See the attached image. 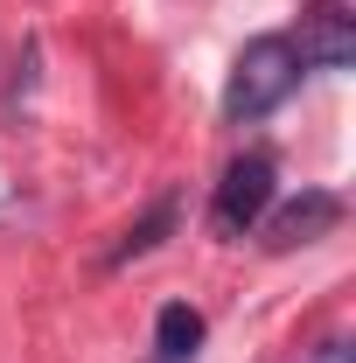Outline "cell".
<instances>
[{
  "label": "cell",
  "instance_id": "cell-7",
  "mask_svg": "<svg viewBox=\"0 0 356 363\" xmlns=\"http://www.w3.org/2000/svg\"><path fill=\"white\" fill-rule=\"evenodd\" d=\"M308 363H356V350H350V342H343V335H335V342H321V350H314Z\"/></svg>",
  "mask_w": 356,
  "mask_h": 363
},
{
  "label": "cell",
  "instance_id": "cell-2",
  "mask_svg": "<svg viewBox=\"0 0 356 363\" xmlns=\"http://www.w3.org/2000/svg\"><path fill=\"white\" fill-rule=\"evenodd\" d=\"M266 210H272V161L266 154H238L223 168L217 196H210V224H217V238H245Z\"/></svg>",
  "mask_w": 356,
  "mask_h": 363
},
{
  "label": "cell",
  "instance_id": "cell-3",
  "mask_svg": "<svg viewBox=\"0 0 356 363\" xmlns=\"http://www.w3.org/2000/svg\"><path fill=\"white\" fill-rule=\"evenodd\" d=\"M294 56H301L308 70H350L356 63V14L343 7V0H314L308 14H301Z\"/></svg>",
  "mask_w": 356,
  "mask_h": 363
},
{
  "label": "cell",
  "instance_id": "cell-1",
  "mask_svg": "<svg viewBox=\"0 0 356 363\" xmlns=\"http://www.w3.org/2000/svg\"><path fill=\"white\" fill-rule=\"evenodd\" d=\"M301 84V56H294V35H252L230 63V84H223V119H266L287 105V91Z\"/></svg>",
  "mask_w": 356,
  "mask_h": 363
},
{
  "label": "cell",
  "instance_id": "cell-4",
  "mask_svg": "<svg viewBox=\"0 0 356 363\" xmlns=\"http://www.w3.org/2000/svg\"><path fill=\"white\" fill-rule=\"evenodd\" d=\"M335 224H343V196L335 189H301L294 203H279L266 217V245L272 252H301V245H321Z\"/></svg>",
  "mask_w": 356,
  "mask_h": 363
},
{
  "label": "cell",
  "instance_id": "cell-6",
  "mask_svg": "<svg viewBox=\"0 0 356 363\" xmlns=\"http://www.w3.org/2000/svg\"><path fill=\"white\" fill-rule=\"evenodd\" d=\"M168 230H175V196H161V203H154V210H147V217H140V224L112 245V259H105V266H133V259H147Z\"/></svg>",
  "mask_w": 356,
  "mask_h": 363
},
{
  "label": "cell",
  "instance_id": "cell-5",
  "mask_svg": "<svg viewBox=\"0 0 356 363\" xmlns=\"http://www.w3.org/2000/svg\"><path fill=\"white\" fill-rule=\"evenodd\" d=\"M154 350H161V363H189L203 350V315H196L189 301H168V308L154 315Z\"/></svg>",
  "mask_w": 356,
  "mask_h": 363
}]
</instances>
